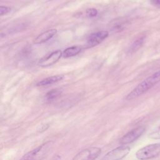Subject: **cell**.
<instances>
[{
	"label": "cell",
	"instance_id": "obj_3",
	"mask_svg": "<svg viewBox=\"0 0 160 160\" xmlns=\"http://www.w3.org/2000/svg\"><path fill=\"white\" fill-rule=\"evenodd\" d=\"M53 144L54 141H48L28 152L19 160H38L51 149Z\"/></svg>",
	"mask_w": 160,
	"mask_h": 160
},
{
	"label": "cell",
	"instance_id": "obj_12",
	"mask_svg": "<svg viewBox=\"0 0 160 160\" xmlns=\"http://www.w3.org/2000/svg\"><path fill=\"white\" fill-rule=\"evenodd\" d=\"M62 89L59 88L51 89V91H48L46 94L44 96V99L46 101H52L57 99L58 97H59L62 94Z\"/></svg>",
	"mask_w": 160,
	"mask_h": 160
},
{
	"label": "cell",
	"instance_id": "obj_7",
	"mask_svg": "<svg viewBox=\"0 0 160 160\" xmlns=\"http://www.w3.org/2000/svg\"><path fill=\"white\" fill-rule=\"evenodd\" d=\"M62 56V52L61 50L53 51L51 54L41 59L38 62V66L41 68H47L51 66L58 62Z\"/></svg>",
	"mask_w": 160,
	"mask_h": 160
},
{
	"label": "cell",
	"instance_id": "obj_10",
	"mask_svg": "<svg viewBox=\"0 0 160 160\" xmlns=\"http://www.w3.org/2000/svg\"><path fill=\"white\" fill-rule=\"evenodd\" d=\"M64 78V75L62 74H58L55 75L50 77H48L46 78L43 79L42 80L38 82L36 84L38 86H46L48 85H50L54 83H56L59 81H61Z\"/></svg>",
	"mask_w": 160,
	"mask_h": 160
},
{
	"label": "cell",
	"instance_id": "obj_8",
	"mask_svg": "<svg viewBox=\"0 0 160 160\" xmlns=\"http://www.w3.org/2000/svg\"><path fill=\"white\" fill-rule=\"evenodd\" d=\"M109 35L107 31H100L91 34L87 39V46L92 48L99 44Z\"/></svg>",
	"mask_w": 160,
	"mask_h": 160
},
{
	"label": "cell",
	"instance_id": "obj_4",
	"mask_svg": "<svg viewBox=\"0 0 160 160\" xmlns=\"http://www.w3.org/2000/svg\"><path fill=\"white\" fill-rule=\"evenodd\" d=\"M130 151L129 146L122 145L109 151L100 160H121L126 156Z\"/></svg>",
	"mask_w": 160,
	"mask_h": 160
},
{
	"label": "cell",
	"instance_id": "obj_19",
	"mask_svg": "<svg viewBox=\"0 0 160 160\" xmlns=\"http://www.w3.org/2000/svg\"><path fill=\"white\" fill-rule=\"evenodd\" d=\"M61 157L59 155H56L51 160H61Z\"/></svg>",
	"mask_w": 160,
	"mask_h": 160
},
{
	"label": "cell",
	"instance_id": "obj_2",
	"mask_svg": "<svg viewBox=\"0 0 160 160\" xmlns=\"http://www.w3.org/2000/svg\"><path fill=\"white\" fill-rule=\"evenodd\" d=\"M139 160H149L160 156V143L148 144L139 150L135 154Z\"/></svg>",
	"mask_w": 160,
	"mask_h": 160
},
{
	"label": "cell",
	"instance_id": "obj_9",
	"mask_svg": "<svg viewBox=\"0 0 160 160\" xmlns=\"http://www.w3.org/2000/svg\"><path fill=\"white\" fill-rule=\"evenodd\" d=\"M57 32L56 29H51L49 30H47L39 35H38L34 40V44H41L44 43L50 39H51Z\"/></svg>",
	"mask_w": 160,
	"mask_h": 160
},
{
	"label": "cell",
	"instance_id": "obj_15",
	"mask_svg": "<svg viewBox=\"0 0 160 160\" xmlns=\"http://www.w3.org/2000/svg\"><path fill=\"white\" fill-rule=\"evenodd\" d=\"M84 14L88 18H93L98 14V11L95 8H89L86 10Z\"/></svg>",
	"mask_w": 160,
	"mask_h": 160
},
{
	"label": "cell",
	"instance_id": "obj_1",
	"mask_svg": "<svg viewBox=\"0 0 160 160\" xmlns=\"http://www.w3.org/2000/svg\"><path fill=\"white\" fill-rule=\"evenodd\" d=\"M159 82H160V70L155 72L140 82L126 96L125 99L126 100L134 99L145 93Z\"/></svg>",
	"mask_w": 160,
	"mask_h": 160
},
{
	"label": "cell",
	"instance_id": "obj_6",
	"mask_svg": "<svg viewBox=\"0 0 160 160\" xmlns=\"http://www.w3.org/2000/svg\"><path fill=\"white\" fill-rule=\"evenodd\" d=\"M144 126H138L124 134L120 139V144L122 145H126L130 144L137 139H138L145 131Z\"/></svg>",
	"mask_w": 160,
	"mask_h": 160
},
{
	"label": "cell",
	"instance_id": "obj_13",
	"mask_svg": "<svg viewBox=\"0 0 160 160\" xmlns=\"http://www.w3.org/2000/svg\"><path fill=\"white\" fill-rule=\"evenodd\" d=\"M145 39H146L145 36H142L137 39L136 41H134L129 47V52L130 53H133L137 51L139 49H140L141 47L143 45L145 41Z\"/></svg>",
	"mask_w": 160,
	"mask_h": 160
},
{
	"label": "cell",
	"instance_id": "obj_20",
	"mask_svg": "<svg viewBox=\"0 0 160 160\" xmlns=\"http://www.w3.org/2000/svg\"><path fill=\"white\" fill-rule=\"evenodd\" d=\"M49 1H52V0H49Z\"/></svg>",
	"mask_w": 160,
	"mask_h": 160
},
{
	"label": "cell",
	"instance_id": "obj_17",
	"mask_svg": "<svg viewBox=\"0 0 160 160\" xmlns=\"http://www.w3.org/2000/svg\"><path fill=\"white\" fill-rule=\"evenodd\" d=\"M48 128H49L48 124H42L39 127V128L38 129V131L39 132H43V131H46Z\"/></svg>",
	"mask_w": 160,
	"mask_h": 160
},
{
	"label": "cell",
	"instance_id": "obj_14",
	"mask_svg": "<svg viewBox=\"0 0 160 160\" xmlns=\"http://www.w3.org/2000/svg\"><path fill=\"white\" fill-rule=\"evenodd\" d=\"M148 136L152 139H160V124L154 128L148 134Z\"/></svg>",
	"mask_w": 160,
	"mask_h": 160
},
{
	"label": "cell",
	"instance_id": "obj_18",
	"mask_svg": "<svg viewBox=\"0 0 160 160\" xmlns=\"http://www.w3.org/2000/svg\"><path fill=\"white\" fill-rule=\"evenodd\" d=\"M151 2L158 7H160V0H150Z\"/></svg>",
	"mask_w": 160,
	"mask_h": 160
},
{
	"label": "cell",
	"instance_id": "obj_11",
	"mask_svg": "<svg viewBox=\"0 0 160 160\" xmlns=\"http://www.w3.org/2000/svg\"><path fill=\"white\" fill-rule=\"evenodd\" d=\"M81 51V48L78 46H74L66 48L62 52L64 58H70L78 54Z\"/></svg>",
	"mask_w": 160,
	"mask_h": 160
},
{
	"label": "cell",
	"instance_id": "obj_16",
	"mask_svg": "<svg viewBox=\"0 0 160 160\" xmlns=\"http://www.w3.org/2000/svg\"><path fill=\"white\" fill-rule=\"evenodd\" d=\"M12 10V8L9 6H1L0 7V16H2L9 13Z\"/></svg>",
	"mask_w": 160,
	"mask_h": 160
},
{
	"label": "cell",
	"instance_id": "obj_5",
	"mask_svg": "<svg viewBox=\"0 0 160 160\" xmlns=\"http://www.w3.org/2000/svg\"><path fill=\"white\" fill-rule=\"evenodd\" d=\"M101 153V149L92 147L81 150L76 154L72 160H95Z\"/></svg>",
	"mask_w": 160,
	"mask_h": 160
}]
</instances>
